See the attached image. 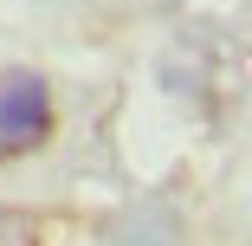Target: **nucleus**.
Listing matches in <instances>:
<instances>
[{"label": "nucleus", "instance_id": "1", "mask_svg": "<svg viewBox=\"0 0 252 246\" xmlns=\"http://www.w3.org/2000/svg\"><path fill=\"white\" fill-rule=\"evenodd\" d=\"M45 130H52V97H45V78L39 71H7L0 78V142L13 156L39 149Z\"/></svg>", "mask_w": 252, "mask_h": 246}, {"label": "nucleus", "instance_id": "2", "mask_svg": "<svg viewBox=\"0 0 252 246\" xmlns=\"http://www.w3.org/2000/svg\"><path fill=\"white\" fill-rule=\"evenodd\" d=\"M0 246H32V220L26 214H0Z\"/></svg>", "mask_w": 252, "mask_h": 246}]
</instances>
